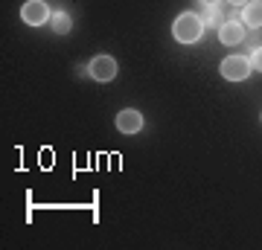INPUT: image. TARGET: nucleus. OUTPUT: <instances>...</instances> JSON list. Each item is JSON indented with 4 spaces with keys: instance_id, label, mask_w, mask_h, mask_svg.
<instances>
[{
    "instance_id": "2",
    "label": "nucleus",
    "mask_w": 262,
    "mask_h": 250,
    "mask_svg": "<svg viewBox=\"0 0 262 250\" xmlns=\"http://www.w3.org/2000/svg\"><path fill=\"white\" fill-rule=\"evenodd\" d=\"M248 73H251V58L230 56L222 61V76L227 82H242V79H248Z\"/></svg>"
},
{
    "instance_id": "10",
    "label": "nucleus",
    "mask_w": 262,
    "mask_h": 250,
    "mask_svg": "<svg viewBox=\"0 0 262 250\" xmlns=\"http://www.w3.org/2000/svg\"><path fill=\"white\" fill-rule=\"evenodd\" d=\"M251 70H259V73H262V47H256V50H253V56H251Z\"/></svg>"
},
{
    "instance_id": "5",
    "label": "nucleus",
    "mask_w": 262,
    "mask_h": 250,
    "mask_svg": "<svg viewBox=\"0 0 262 250\" xmlns=\"http://www.w3.org/2000/svg\"><path fill=\"white\" fill-rule=\"evenodd\" d=\"M219 41H222V44H227V47L242 44V41H245V29H242V24H239V20H227L225 27L219 29Z\"/></svg>"
},
{
    "instance_id": "13",
    "label": "nucleus",
    "mask_w": 262,
    "mask_h": 250,
    "mask_svg": "<svg viewBox=\"0 0 262 250\" xmlns=\"http://www.w3.org/2000/svg\"><path fill=\"white\" fill-rule=\"evenodd\" d=\"M201 3H222V0H201Z\"/></svg>"
},
{
    "instance_id": "7",
    "label": "nucleus",
    "mask_w": 262,
    "mask_h": 250,
    "mask_svg": "<svg viewBox=\"0 0 262 250\" xmlns=\"http://www.w3.org/2000/svg\"><path fill=\"white\" fill-rule=\"evenodd\" d=\"M201 20H204V27H225L227 18H225V12H222V6L219 3H204V9H201Z\"/></svg>"
},
{
    "instance_id": "12",
    "label": "nucleus",
    "mask_w": 262,
    "mask_h": 250,
    "mask_svg": "<svg viewBox=\"0 0 262 250\" xmlns=\"http://www.w3.org/2000/svg\"><path fill=\"white\" fill-rule=\"evenodd\" d=\"M227 3H233V6H242V3H248V0H227Z\"/></svg>"
},
{
    "instance_id": "9",
    "label": "nucleus",
    "mask_w": 262,
    "mask_h": 250,
    "mask_svg": "<svg viewBox=\"0 0 262 250\" xmlns=\"http://www.w3.org/2000/svg\"><path fill=\"white\" fill-rule=\"evenodd\" d=\"M50 27H53V32H58V35H67V32H70V27H73V20H70V15L58 12V15H53Z\"/></svg>"
},
{
    "instance_id": "6",
    "label": "nucleus",
    "mask_w": 262,
    "mask_h": 250,
    "mask_svg": "<svg viewBox=\"0 0 262 250\" xmlns=\"http://www.w3.org/2000/svg\"><path fill=\"white\" fill-rule=\"evenodd\" d=\"M117 128L122 131V134H137V131L143 128V117L137 111H120L117 113Z\"/></svg>"
},
{
    "instance_id": "1",
    "label": "nucleus",
    "mask_w": 262,
    "mask_h": 250,
    "mask_svg": "<svg viewBox=\"0 0 262 250\" xmlns=\"http://www.w3.org/2000/svg\"><path fill=\"white\" fill-rule=\"evenodd\" d=\"M172 32H175V38H178L181 44H195L198 38H201V32H204V20L195 12H187V15H181L175 20V29Z\"/></svg>"
},
{
    "instance_id": "3",
    "label": "nucleus",
    "mask_w": 262,
    "mask_h": 250,
    "mask_svg": "<svg viewBox=\"0 0 262 250\" xmlns=\"http://www.w3.org/2000/svg\"><path fill=\"white\" fill-rule=\"evenodd\" d=\"M88 73L94 76L96 82H111L117 76V61L111 56H96L91 64H88Z\"/></svg>"
},
{
    "instance_id": "4",
    "label": "nucleus",
    "mask_w": 262,
    "mask_h": 250,
    "mask_svg": "<svg viewBox=\"0 0 262 250\" xmlns=\"http://www.w3.org/2000/svg\"><path fill=\"white\" fill-rule=\"evenodd\" d=\"M20 18L27 20L29 27H41V24H47V18H50L47 3H44V0H29V3H24Z\"/></svg>"
},
{
    "instance_id": "11",
    "label": "nucleus",
    "mask_w": 262,
    "mask_h": 250,
    "mask_svg": "<svg viewBox=\"0 0 262 250\" xmlns=\"http://www.w3.org/2000/svg\"><path fill=\"white\" fill-rule=\"evenodd\" d=\"M245 41H248V44H251L253 50H256V47H262V38H259V32H256V29H253L251 35H245Z\"/></svg>"
},
{
    "instance_id": "8",
    "label": "nucleus",
    "mask_w": 262,
    "mask_h": 250,
    "mask_svg": "<svg viewBox=\"0 0 262 250\" xmlns=\"http://www.w3.org/2000/svg\"><path fill=\"white\" fill-rule=\"evenodd\" d=\"M242 20L251 29H262V0H251V3H245Z\"/></svg>"
}]
</instances>
